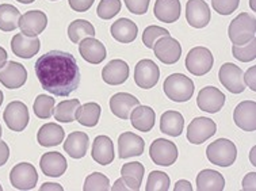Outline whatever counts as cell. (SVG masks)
I'll use <instances>...</instances> for the list:
<instances>
[{
    "label": "cell",
    "mask_w": 256,
    "mask_h": 191,
    "mask_svg": "<svg viewBox=\"0 0 256 191\" xmlns=\"http://www.w3.org/2000/svg\"><path fill=\"white\" fill-rule=\"evenodd\" d=\"M4 96H3V92H2V90H0V108H2V103H3V100H4Z\"/></svg>",
    "instance_id": "cell-54"
},
{
    "label": "cell",
    "mask_w": 256,
    "mask_h": 191,
    "mask_svg": "<svg viewBox=\"0 0 256 191\" xmlns=\"http://www.w3.org/2000/svg\"><path fill=\"white\" fill-rule=\"evenodd\" d=\"M256 174L255 172H251L248 174L247 176L244 178V180H242V188L246 191H255L256 188Z\"/></svg>",
    "instance_id": "cell-47"
},
{
    "label": "cell",
    "mask_w": 256,
    "mask_h": 191,
    "mask_svg": "<svg viewBox=\"0 0 256 191\" xmlns=\"http://www.w3.org/2000/svg\"><path fill=\"white\" fill-rule=\"evenodd\" d=\"M2 133H3V129H2V125H0V138H2Z\"/></svg>",
    "instance_id": "cell-56"
},
{
    "label": "cell",
    "mask_w": 256,
    "mask_h": 191,
    "mask_svg": "<svg viewBox=\"0 0 256 191\" xmlns=\"http://www.w3.org/2000/svg\"><path fill=\"white\" fill-rule=\"evenodd\" d=\"M160 78V70L152 60H141L134 68V82L140 88L149 90L154 87Z\"/></svg>",
    "instance_id": "cell-13"
},
{
    "label": "cell",
    "mask_w": 256,
    "mask_h": 191,
    "mask_svg": "<svg viewBox=\"0 0 256 191\" xmlns=\"http://www.w3.org/2000/svg\"><path fill=\"white\" fill-rule=\"evenodd\" d=\"M233 121L244 132H255L256 129V102L244 100L238 103L233 112Z\"/></svg>",
    "instance_id": "cell-16"
},
{
    "label": "cell",
    "mask_w": 256,
    "mask_h": 191,
    "mask_svg": "<svg viewBox=\"0 0 256 191\" xmlns=\"http://www.w3.org/2000/svg\"><path fill=\"white\" fill-rule=\"evenodd\" d=\"M80 108L79 99H70V100H62L56 106L53 116L56 121L70 124L76 121V112Z\"/></svg>",
    "instance_id": "cell-35"
},
{
    "label": "cell",
    "mask_w": 256,
    "mask_h": 191,
    "mask_svg": "<svg viewBox=\"0 0 256 191\" xmlns=\"http://www.w3.org/2000/svg\"><path fill=\"white\" fill-rule=\"evenodd\" d=\"M145 167L138 162L126 163L121 168V179L129 191H138L141 188L142 178H144Z\"/></svg>",
    "instance_id": "cell-25"
},
{
    "label": "cell",
    "mask_w": 256,
    "mask_h": 191,
    "mask_svg": "<svg viewBox=\"0 0 256 191\" xmlns=\"http://www.w3.org/2000/svg\"><path fill=\"white\" fill-rule=\"evenodd\" d=\"M0 191H3V187H2V186H0Z\"/></svg>",
    "instance_id": "cell-57"
},
{
    "label": "cell",
    "mask_w": 256,
    "mask_h": 191,
    "mask_svg": "<svg viewBox=\"0 0 256 191\" xmlns=\"http://www.w3.org/2000/svg\"><path fill=\"white\" fill-rule=\"evenodd\" d=\"M79 52L80 56L90 64H99L108 56L104 45L94 37L84 38L79 44Z\"/></svg>",
    "instance_id": "cell-21"
},
{
    "label": "cell",
    "mask_w": 256,
    "mask_h": 191,
    "mask_svg": "<svg viewBox=\"0 0 256 191\" xmlns=\"http://www.w3.org/2000/svg\"><path fill=\"white\" fill-rule=\"evenodd\" d=\"M196 103H198L200 110L214 114L224 108L225 95L218 88L209 86V87L200 90V94H198V98H196Z\"/></svg>",
    "instance_id": "cell-17"
},
{
    "label": "cell",
    "mask_w": 256,
    "mask_h": 191,
    "mask_svg": "<svg viewBox=\"0 0 256 191\" xmlns=\"http://www.w3.org/2000/svg\"><path fill=\"white\" fill-rule=\"evenodd\" d=\"M20 12L16 7L11 4L0 6V30L3 32H12L19 28Z\"/></svg>",
    "instance_id": "cell-36"
},
{
    "label": "cell",
    "mask_w": 256,
    "mask_h": 191,
    "mask_svg": "<svg viewBox=\"0 0 256 191\" xmlns=\"http://www.w3.org/2000/svg\"><path fill=\"white\" fill-rule=\"evenodd\" d=\"M186 19L191 28H206L210 22V8L204 0H188L186 4Z\"/></svg>",
    "instance_id": "cell-15"
},
{
    "label": "cell",
    "mask_w": 256,
    "mask_h": 191,
    "mask_svg": "<svg viewBox=\"0 0 256 191\" xmlns=\"http://www.w3.org/2000/svg\"><path fill=\"white\" fill-rule=\"evenodd\" d=\"M40 166H41L42 172L46 176L60 178L66 171L68 163H66V158L58 152H48L41 158Z\"/></svg>",
    "instance_id": "cell-22"
},
{
    "label": "cell",
    "mask_w": 256,
    "mask_h": 191,
    "mask_svg": "<svg viewBox=\"0 0 256 191\" xmlns=\"http://www.w3.org/2000/svg\"><path fill=\"white\" fill-rule=\"evenodd\" d=\"M255 34L256 19L247 12L238 15L229 24L228 36L233 45H246L255 38Z\"/></svg>",
    "instance_id": "cell-2"
},
{
    "label": "cell",
    "mask_w": 256,
    "mask_h": 191,
    "mask_svg": "<svg viewBox=\"0 0 256 191\" xmlns=\"http://www.w3.org/2000/svg\"><path fill=\"white\" fill-rule=\"evenodd\" d=\"M112 191H129L128 190V187H126V184L124 183V180L122 179H118L116 183H114V186L112 187Z\"/></svg>",
    "instance_id": "cell-51"
},
{
    "label": "cell",
    "mask_w": 256,
    "mask_h": 191,
    "mask_svg": "<svg viewBox=\"0 0 256 191\" xmlns=\"http://www.w3.org/2000/svg\"><path fill=\"white\" fill-rule=\"evenodd\" d=\"M216 130H217V126L213 120L206 118V116H196L187 128V140L190 141L191 144L200 145L210 137H213L216 134Z\"/></svg>",
    "instance_id": "cell-8"
},
{
    "label": "cell",
    "mask_w": 256,
    "mask_h": 191,
    "mask_svg": "<svg viewBox=\"0 0 256 191\" xmlns=\"http://www.w3.org/2000/svg\"><path fill=\"white\" fill-rule=\"evenodd\" d=\"M121 0H102L96 8V14L100 19H112L121 11Z\"/></svg>",
    "instance_id": "cell-41"
},
{
    "label": "cell",
    "mask_w": 256,
    "mask_h": 191,
    "mask_svg": "<svg viewBox=\"0 0 256 191\" xmlns=\"http://www.w3.org/2000/svg\"><path fill=\"white\" fill-rule=\"evenodd\" d=\"M220 82L229 92L242 94L246 90L244 83V74L240 66L232 62H226L220 68L218 72Z\"/></svg>",
    "instance_id": "cell-10"
},
{
    "label": "cell",
    "mask_w": 256,
    "mask_h": 191,
    "mask_svg": "<svg viewBox=\"0 0 256 191\" xmlns=\"http://www.w3.org/2000/svg\"><path fill=\"white\" fill-rule=\"evenodd\" d=\"M145 141L140 136L132 132L122 133L118 138V154L120 158H129L133 156H141L144 154Z\"/></svg>",
    "instance_id": "cell-19"
},
{
    "label": "cell",
    "mask_w": 256,
    "mask_h": 191,
    "mask_svg": "<svg viewBox=\"0 0 256 191\" xmlns=\"http://www.w3.org/2000/svg\"><path fill=\"white\" fill-rule=\"evenodd\" d=\"M88 134L83 132H74L66 137V141L64 142V150L72 158H82L88 150Z\"/></svg>",
    "instance_id": "cell-29"
},
{
    "label": "cell",
    "mask_w": 256,
    "mask_h": 191,
    "mask_svg": "<svg viewBox=\"0 0 256 191\" xmlns=\"http://www.w3.org/2000/svg\"><path fill=\"white\" fill-rule=\"evenodd\" d=\"M46 14L40 10L28 11L24 15H20V19H19V28L22 30V33L28 37H37L38 34H41L46 28Z\"/></svg>",
    "instance_id": "cell-14"
},
{
    "label": "cell",
    "mask_w": 256,
    "mask_h": 191,
    "mask_svg": "<svg viewBox=\"0 0 256 191\" xmlns=\"http://www.w3.org/2000/svg\"><path fill=\"white\" fill-rule=\"evenodd\" d=\"M10 158V148L4 141H0V167L7 163Z\"/></svg>",
    "instance_id": "cell-48"
},
{
    "label": "cell",
    "mask_w": 256,
    "mask_h": 191,
    "mask_svg": "<svg viewBox=\"0 0 256 191\" xmlns=\"http://www.w3.org/2000/svg\"><path fill=\"white\" fill-rule=\"evenodd\" d=\"M7 52H6V49H3V48L0 46V68L2 66H4V64L7 62Z\"/></svg>",
    "instance_id": "cell-52"
},
{
    "label": "cell",
    "mask_w": 256,
    "mask_h": 191,
    "mask_svg": "<svg viewBox=\"0 0 256 191\" xmlns=\"http://www.w3.org/2000/svg\"><path fill=\"white\" fill-rule=\"evenodd\" d=\"M84 191H108L110 190V180L106 175L100 172H94L87 176L84 182Z\"/></svg>",
    "instance_id": "cell-39"
},
{
    "label": "cell",
    "mask_w": 256,
    "mask_h": 191,
    "mask_svg": "<svg viewBox=\"0 0 256 191\" xmlns=\"http://www.w3.org/2000/svg\"><path fill=\"white\" fill-rule=\"evenodd\" d=\"M10 182L16 190H33L38 182L37 170L30 163L16 164L10 172Z\"/></svg>",
    "instance_id": "cell-6"
},
{
    "label": "cell",
    "mask_w": 256,
    "mask_h": 191,
    "mask_svg": "<svg viewBox=\"0 0 256 191\" xmlns=\"http://www.w3.org/2000/svg\"><path fill=\"white\" fill-rule=\"evenodd\" d=\"M34 70L42 88L56 96H68L80 84L78 61L66 52H48L38 58Z\"/></svg>",
    "instance_id": "cell-1"
},
{
    "label": "cell",
    "mask_w": 256,
    "mask_h": 191,
    "mask_svg": "<svg viewBox=\"0 0 256 191\" xmlns=\"http://www.w3.org/2000/svg\"><path fill=\"white\" fill-rule=\"evenodd\" d=\"M255 78H256V66H252V68H250V70H247V74L244 75V83L247 84L252 91H256Z\"/></svg>",
    "instance_id": "cell-46"
},
{
    "label": "cell",
    "mask_w": 256,
    "mask_h": 191,
    "mask_svg": "<svg viewBox=\"0 0 256 191\" xmlns=\"http://www.w3.org/2000/svg\"><path fill=\"white\" fill-rule=\"evenodd\" d=\"M130 118L132 126L138 132H150L154 129V121H156V114L154 108L149 106H137L133 108Z\"/></svg>",
    "instance_id": "cell-27"
},
{
    "label": "cell",
    "mask_w": 256,
    "mask_h": 191,
    "mask_svg": "<svg viewBox=\"0 0 256 191\" xmlns=\"http://www.w3.org/2000/svg\"><path fill=\"white\" fill-rule=\"evenodd\" d=\"M54 99L48 95H38L37 99L34 100L33 108L34 114L40 120H49L53 112H54Z\"/></svg>",
    "instance_id": "cell-37"
},
{
    "label": "cell",
    "mask_w": 256,
    "mask_h": 191,
    "mask_svg": "<svg viewBox=\"0 0 256 191\" xmlns=\"http://www.w3.org/2000/svg\"><path fill=\"white\" fill-rule=\"evenodd\" d=\"M212 4L220 15H230L238 10L240 0H212Z\"/></svg>",
    "instance_id": "cell-43"
},
{
    "label": "cell",
    "mask_w": 256,
    "mask_h": 191,
    "mask_svg": "<svg viewBox=\"0 0 256 191\" xmlns=\"http://www.w3.org/2000/svg\"><path fill=\"white\" fill-rule=\"evenodd\" d=\"M6 125L12 132H24L28 124V110L24 103L15 100L6 108L3 114Z\"/></svg>",
    "instance_id": "cell-12"
},
{
    "label": "cell",
    "mask_w": 256,
    "mask_h": 191,
    "mask_svg": "<svg viewBox=\"0 0 256 191\" xmlns=\"http://www.w3.org/2000/svg\"><path fill=\"white\" fill-rule=\"evenodd\" d=\"M224 187H225V179L214 170H204L196 176L198 191H222Z\"/></svg>",
    "instance_id": "cell-31"
},
{
    "label": "cell",
    "mask_w": 256,
    "mask_h": 191,
    "mask_svg": "<svg viewBox=\"0 0 256 191\" xmlns=\"http://www.w3.org/2000/svg\"><path fill=\"white\" fill-rule=\"evenodd\" d=\"M64 129L60 125L50 122L41 126V129L38 130L37 141L42 146H57L64 141Z\"/></svg>",
    "instance_id": "cell-30"
},
{
    "label": "cell",
    "mask_w": 256,
    "mask_h": 191,
    "mask_svg": "<svg viewBox=\"0 0 256 191\" xmlns=\"http://www.w3.org/2000/svg\"><path fill=\"white\" fill-rule=\"evenodd\" d=\"M92 158L100 166H108L114 160V145L108 136H98L92 144Z\"/></svg>",
    "instance_id": "cell-24"
},
{
    "label": "cell",
    "mask_w": 256,
    "mask_h": 191,
    "mask_svg": "<svg viewBox=\"0 0 256 191\" xmlns=\"http://www.w3.org/2000/svg\"><path fill=\"white\" fill-rule=\"evenodd\" d=\"M174 191H192V186H191V183L187 182V180H178V182L175 183Z\"/></svg>",
    "instance_id": "cell-49"
},
{
    "label": "cell",
    "mask_w": 256,
    "mask_h": 191,
    "mask_svg": "<svg viewBox=\"0 0 256 191\" xmlns=\"http://www.w3.org/2000/svg\"><path fill=\"white\" fill-rule=\"evenodd\" d=\"M254 152H255V148H252V164H254V166H256L255 158H254Z\"/></svg>",
    "instance_id": "cell-55"
},
{
    "label": "cell",
    "mask_w": 256,
    "mask_h": 191,
    "mask_svg": "<svg viewBox=\"0 0 256 191\" xmlns=\"http://www.w3.org/2000/svg\"><path fill=\"white\" fill-rule=\"evenodd\" d=\"M213 62H214V58H213V54L208 48L196 46L192 48L188 52L184 66H186L187 70L192 75L204 76L212 70Z\"/></svg>",
    "instance_id": "cell-5"
},
{
    "label": "cell",
    "mask_w": 256,
    "mask_h": 191,
    "mask_svg": "<svg viewBox=\"0 0 256 191\" xmlns=\"http://www.w3.org/2000/svg\"><path fill=\"white\" fill-rule=\"evenodd\" d=\"M138 34L137 24L128 18H121L112 24V36L121 44H130Z\"/></svg>",
    "instance_id": "cell-28"
},
{
    "label": "cell",
    "mask_w": 256,
    "mask_h": 191,
    "mask_svg": "<svg viewBox=\"0 0 256 191\" xmlns=\"http://www.w3.org/2000/svg\"><path fill=\"white\" fill-rule=\"evenodd\" d=\"M41 41L38 37H28L24 33L15 34L11 40V49L15 56L20 58H32L40 52Z\"/></svg>",
    "instance_id": "cell-18"
},
{
    "label": "cell",
    "mask_w": 256,
    "mask_h": 191,
    "mask_svg": "<svg viewBox=\"0 0 256 191\" xmlns=\"http://www.w3.org/2000/svg\"><path fill=\"white\" fill-rule=\"evenodd\" d=\"M163 90L167 98L174 102H187L194 94V83L182 74H174L164 80Z\"/></svg>",
    "instance_id": "cell-3"
},
{
    "label": "cell",
    "mask_w": 256,
    "mask_h": 191,
    "mask_svg": "<svg viewBox=\"0 0 256 191\" xmlns=\"http://www.w3.org/2000/svg\"><path fill=\"white\" fill-rule=\"evenodd\" d=\"M52 2H56V0H52Z\"/></svg>",
    "instance_id": "cell-58"
},
{
    "label": "cell",
    "mask_w": 256,
    "mask_h": 191,
    "mask_svg": "<svg viewBox=\"0 0 256 191\" xmlns=\"http://www.w3.org/2000/svg\"><path fill=\"white\" fill-rule=\"evenodd\" d=\"M206 156L210 163L218 167H229L236 162L238 148L230 140L218 138L213 141L206 150Z\"/></svg>",
    "instance_id": "cell-4"
},
{
    "label": "cell",
    "mask_w": 256,
    "mask_h": 191,
    "mask_svg": "<svg viewBox=\"0 0 256 191\" xmlns=\"http://www.w3.org/2000/svg\"><path fill=\"white\" fill-rule=\"evenodd\" d=\"M62 191V187L60 184H57V183H44L41 187V191Z\"/></svg>",
    "instance_id": "cell-50"
},
{
    "label": "cell",
    "mask_w": 256,
    "mask_h": 191,
    "mask_svg": "<svg viewBox=\"0 0 256 191\" xmlns=\"http://www.w3.org/2000/svg\"><path fill=\"white\" fill-rule=\"evenodd\" d=\"M138 104V99L128 92H118L112 95L110 99V110L114 116L121 120H129L133 108H137Z\"/></svg>",
    "instance_id": "cell-20"
},
{
    "label": "cell",
    "mask_w": 256,
    "mask_h": 191,
    "mask_svg": "<svg viewBox=\"0 0 256 191\" xmlns=\"http://www.w3.org/2000/svg\"><path fill=\"white\" fill-rule=\"evenodd\" d=\"M233 57H236L242 62H250L256 58V41L255 38L247 42L246 45H233Z\"/></svg>",
    "instance_id": "cell-40"
},
{
    "label": "cell",
    "mask_w": 256,
    "mask_h": 191,
    "mask_svg": "<svg viewBox=\"0 0 256 191\" xmlns=\"http://www.w3.org/2000/svg\"><path fill=\"white\" fill-rule=\"evenodd\" d=\"M70 8L76 12H86L92 7L95 0H68Z\"/></svg>",
    "instance_id": "cell-45"
},
{
    "label": "cell",
    "mask_w": 256,
    "mask_h": 191,
    "mask_svg": "<svg viewBox=\"0 0 256 191\" xmlns=\"http://www.w3.org/2000/svg\"><path fill=\"white\" fill-rule=\"evenodd\" d=\"M126 7L130 11L132 14L144 15L148 11L149 2L150 0H124Z\"/></svg>",
    "instance_id": "cell-44"
},
{
    "label": "cell",
    "mask_w": 256,
    "mask_h": 191,
    "mask_svg": "<svg viewBox=\"0 0 256 191\" xmlns=\"http://www.w3.org/2000/svg\"><path fill=\"white\" fill-rule=\"evenodd\" d=\"M28 80V70L16 61H8L0 68V83L8 90L20 88Z\"/></svg>",
    "instance_id": "cell-9"
},
{
    "label": "cell",
    "mask_w": 256,
    "mask_h": 191,
    "mask_svg": "<svg viewBox=\"0 0 256 191\" xmlns=\"http://www.w3.org/2000/svg\"><path fill=\"white\" fill-rule=\"evenodd\" d=\"M149 154L154 164L162 166V167H170L176 162L178 146L171 141L158 138L150 145Z\"/></svg>",
    "instance_id": "cell-7"
},
{
    "label": "cell",
    "mask_w": 256,
    "mask_h": 191,
    "mask_svg": "<svg viewBox=\"0 0 256 191\" xmlns=\"http://www.w3.org/2000/svg\"><path fill=\"white\" fill-rule=\"evenodd\" d=\"M166 36H170V33L164 28H160V26H148L144 30V33H142V42H144V45L146 48L154 49V42L158 41V38L166 37Z\"/></svg>",
    "instance_id": "cell-42"
},
{
    "label": "cell",
    "mask_w": 256,
    "mask_h": 191,
    "mask_svg": "<svg viewBox=\"0 0 256 191\" xmlns=\"http://www.w3.org/2000/svg\"><path fill=\"white\" fill-rule=\"evenodd\" d=\"M154 54L158 60L164 62V64H175L180 56H182V46L180 44L172 38L171 36H166V37L158 38V41L154 42Z\"/></svg>",
    "instance_id": "cell-11"
},
{
    "label": "cell",
    "mask_w": 256,
    "mask_h": 191,
    "mask_svg": "<svg viewBox=\"0 0 256 191\" xmlns=\"http://www.w3.org/2000/svg\"><path fill=\"white\" fill-rule=\"evenodd\" d=\"M184 128V120L179 112H166L160 120V130L171 137H179Z\"/></svg>",
    "instance_id": "cell-32"
},
{
    "label": "cell",
    "mask_w": 256,
    "mask_h": 191,
    "mask_svg": "<svg viewBox=\"0 0 256 191\" xmlns=\"http://www.w3.org/2000/svg\"><path fill=\"white\" fill-rule=\"evenodd\" d=\"M102 78L110 86L124 84L129 78V66L124 60H112L103 68Z\"/></svg>",
    "instance_id": "cell-23"
},
{
    "label": "cell",
    "mask_w": 256,
    "mask_h": 191,
    "mask_svg": "<svg viewBox=\"0 0 256 191\" xmlns=\"http://www.w3.org/2000/svg\"><path fill=\"white\" fill-rule=\"evenodd\" d=\"M154 16L164 24H174L180 16L179 0H156L154 8Z\"/></svg>",
    "instance_id": "cell-26"
},
{
    "label": "cell",
    "mask_w": 256,
    "mask_h": 191,
    "mask_svg": "<svg viewBox=\"0 0 256 191\" xmlns=\"http://www.w3.org/2000/svg\"><path fill=\"white\" fill-rule=\"evenodd\" d=\"M146 191H168L170 190V176L163 171H152L146 182Z\"/></svg>",
    "instance_id": "cell-38"
},
{
    "label": "cell",
    "mask_w": 256,
    "mask_h": 191,
    "mask_svg": "<svg viewBox=\"0 0 256 191\" xmlns=\"http://www.w3.org/2000/svg\"><path fill=\"white\" fill-rule=\"evenodd\" d=\"M94 36H95V28L88 20L78 19L68 26V37L74 44H80L84 38L94 37Z\"/></svg>",
    "instance_id": "cell-34"
},
{
    "label": "cell",
    "mask_w": 256,
    "mask_h": 191,
    "mask_svg": "<svg viewBox=\"0 0 256 191\" xmlns=\"http://www.w3.org/2000/svg\"><path fill=\"white\" fill-rule=\"evenodd\" d=\"M19 3H22V4H30V3H33L36 0H16Z\"/></svg>",
    "instance_id": "cell-53"
},
{
    "label": "cell",
    "mask_w": 256,
    "mask_h": 191,
    "mask_svg": "<svg viewBox=\"0 0 256 191\" xmlns=\"http://www.w3.org/2000/svg\"><path fill=\"white\" fill-rule=\"evenodd\" d=\"M100 112H102V108H100L98 103H86V104H83V106H80L78 108V112H76V120H78L80 125L94 128L99 122Z\"/></svg>",
    "instance_id": "cell-33"
}]
</instances>
